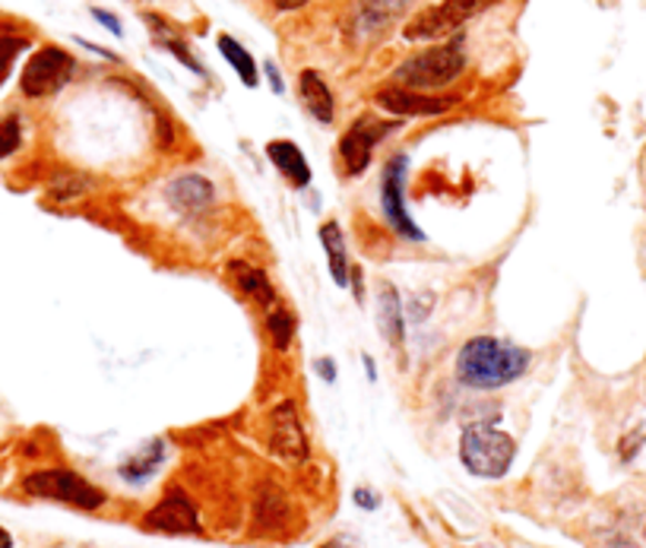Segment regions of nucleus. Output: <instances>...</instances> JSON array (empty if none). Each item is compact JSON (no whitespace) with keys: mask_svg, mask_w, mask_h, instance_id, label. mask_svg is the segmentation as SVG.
<instances>
[{"mask_svg":"<svg viewBox=\"0 0 646 548\" xmlns=\"http://www.w3.org/2000/svg\"><path fill=\"white\" fill-rule=\"evenodd\" d=\"M533 355L501 336H472L457 352V380L472 390H501L530 372Z\"/></svg>","mask_w":646,"mask_h":548,"instance_id":"f257e3e1","label":"nucleus"},{"mask_svg":"<svg viewBox=\"0 0 646 548\" xmlns=\"http://www.w3.org/2000/svg\"><path fill=\"white\" fill-rule=\"evenodd\" d=\"M463 70H466L463 39L453 35L450 42L431 44L419 54H412L409 61H402L397 67V73H393V83L406 89H419V92H434V89L450 87Z\"/></svg>","mask_w":646,"mask_h":548,"instance_id":"f03ea898","label":"nucleus"},{"mask_svg":"<svg viewBox=\"0 0 646 548\" xmlns=\"http://www.w3.org/2000/svg\"><path fill=\"white\" fill-rule=\"evenodd\" d=\"M516 457V440L494 428V422L466 425L460 435V460L479 479H504Z\"/></svg>","mask_w":646,"mask_h":548,"instance_id":"7ed1b4c3","label":"nucleus"},{"mask_svg":"<svg viewBox=\"0 0 646 548\" xmlns=\"http://www.w3.org/2000/svg\"><path fill=\"white\" fill-rule=\"evenodd\" d=\"M498 0H441L434 7H428L416 20L406 22L402 39L406 42H441L457 35L469 20H475L479 13H485Z\"/></svg>","mask_w":646,"mask_h":548,"instance_id":"20e7f679","label":"nucleus"},{"mask_svg":"<svg viewBox=\"0 0 646 548\" xmlns=\"http://www.w3.org/2000/svg\"><path fill=\"white\" fill-rule=\"evenodd\" d=\"M23 491L32 498H48V501H61V505L80 507V510H99L105 505V491L86 483L80 473L73 469H39L23 479Z\"/></svg>","mask_w":646,"mask_h":548,"instance_id":"39448f33","label":"nucleus"},{"mask_svg":"<svg viewBox=\"0 0 646 548\" xmlns=\"http://www.w3.org/2000/svg\"><path fill=\"white\" fill-rule=\"evenodd\" d=\"M402 128V121L397 118H375V114H361L349 124V131L339 136V159L346 175H365L371 169V159L380 143L397 133Z\"/></svg>","mask_w":646,"mask_h":548,"instance_id":"423d86ee","label":"nucleus"},{"mask_svg":"<svg viewBox=\"0 0 646 548\" xmlns=\"http://www.w3.org/2000/svg\"><path fill=\"white\" fill-rule=\"evenodd\" d=\"M406 169H409V155L393 153L387 159L383 172H380V210L387 225L406 239V242H424V232L416 225L409 206H406Z\"/></svg>","mask_w":646,"mask_h":548,"instance_id":"0eeeda50","label":"nucleus"},{"mask_svg":"<svg viewBox=\"0 0 646 548\" xmlns=\"http://www.w3.org/2000/svg\"><path fill=\"white\" fill-rule=\"evenodd\" d=\"M73 70H76V61L70 58L64 48L45 44L23 67L20 89H23L25 99H45V95H54V92H61V89L68 87Z\"/></svg>","mask_w":646,"mask_h":548,"instance_id":"6e6552de","label":"nucleus"},{"mask_svg":"<svg viewBox=\"0 0 646 548\" xmlns=\"http://www.w3.org/2000/svg\"><path fill=\"white\" fill-rule=\"evenodd\" d=\"M380 109L390 111L393 118H434V114H444L450 111L460 95H434V92H419V89L406 87H383L375 95Z\"/></svg>","mask_w":646,"mask_h":548,"instance_id":"1a4fd4ad","label":"nucleus"},{"mask_svg":"<svg viewBox=\"0 0 646 548\" xmlns=\"http://www.w3.org/2000/svg\"><path fill=\"white\" fill-rule=\"evenodd\" d=\"M143 529H150V532H165V536H194V532H201V517H197L194 501H191L181 488H172V491L143 517Z\"/></svg>","mask_w":646,"mask_h":548,"instance_id":"9d476101","label":"nucleus"},{"mask_svg":"<svg viewBox=\"0 0 646 548\" xmlns=\"http://www.w3.org/2000/svg\"><path fill=\"white\" fill-rule=\"evenodd\" d=\"M269 447L273 454H279L283 460L305 463L308 460V438L301 428V418L291 399H283L273 416H269Z\"/></svg>","mask_w":646,"mask_h":548,"instance_id":"9b49d317","label":"nucleus"},{"mask_svg":"<svg viewBox=\"0 0 646 548\" xmlns=\"http://www.w3.org/2000/svg\"><path fill=\"white\" fill-rule=\"evenodd\" d=\"M409 0H358L349 17V35L356 42H371L383 29H390L393 20L406 10Z\"/></svg>","mask_w":646,"mask_h":548,"instance_id":"f8f14e48","label":"nucleus"},{"mask_svg":"<svg viewBox=\"0 0 646 548\" xmlns=\"http://www.w3.org/2000/svg\"><path fill=\"white\" fill-rule=\"evenodd\" d=\"M165 194H168V203L178 210L181 216H201V213H206V210L216 203V187H213V181L197 175V172L172 177V184L165 187Z\"/></svg>","mask_w":646,"mask_h":548,"instance_id":"ddd939ff","label":"nucleus"},{"mask_svg":"<svg viewBox=\"0 0 646 548\" xmlns=\"http://www.w3.org/2000/svg\"><path fill=\"white\" fill-rule=\"evenodd\" d=\"M225 270H228L232 285H235L245 298H250L257 307L269 311L273 305H279V292H276V285L269 283V276L260 270V266L247 264V261H228Z\"/></svg>","mask_w":646,"mask_h":548,"instance_id":"4468645a","label":"nucleus"},{"mask_svg":"<svg viewBox=\"0 0 646 548\" xmlns=\"http://www.w3.org/2000/svg\"><path fill=\"white\" fill-rule=\"evenodd\" d=\"M267 159L273 162V169L289 181L291 187L305 191L311 184V162L298 150V143H291V140H269Z\"/></svg>","mask_w":646,"mask_h":548,"instance_id":"2eb2a0df","label":"nucleus"},{"mask_svg":"<svg viewBox=\"0 0 646 548\" xmlns=\"http://www.w3.org/2000/svg\"><path fill=\"white\" fill-rule=\"evenodd\" d=\"M298 99H301V105L305 111L311 114L314 121H320V124H334L336 118V99L330 87H327V80L317 73V70H301V77H298Z\"/></svg>","mask_w":646,"mask_h":548,"instance_id":"dca6fc26","label":"nucleus"},{"mask_svg":"<svg viewBox=\"0 0 646 548\" xmlns=\"http://www.w3.org/2000/svg\"><path fill=\"white\" fill-rule=\"evenodd\" d=\"M378 324L380 333L393 349H402L406 343V324H402V298L393 283H380L378 288Z\"/></svg>","mask_w":646,"mask_h":548,"instance_id":"f3484780","label":"nucleus"},{"mask_svg":"<svg viewBox=\"0 0 646 548\" xmlns=\"http://www.w3.org/2000/svg\"><path fill=\"white\" fill-rule=\"evenodd\" d=\"M317 239L324 244V254H327V264H330V276L339 288H349V247H346V235H342V225L336 220H327L317 229Z\"/></svg>","mask_w":646,"mask_h":548,"instance_id":"a211bd4d","label":"nucleus"},{"mask_svg":"<svg viewBox=\"0 0 646 548\" xmlns=\"http://www.w3.org/2000/svg\"><path fill=\"white\" fill-rule=\"evenodd\" d=\"M165 463V440H150L146 447H140L127 460L121 463V476L127 483H146L150 476H156V469Z\"/></svg>","mask_w":646,"mask_h":548,"instance_id":"6ab92c4d","label":"nucleus"},{"mask_svg":"<svg viewBox=\"0 0 646 548\" xmlns=\"http://www.w3.org/2000/svg\"><path fill=\"white\" fill-rule=\"evenodd\" d=\"M219 51H223V58L228 61V67L238 73V80H242L247 89H254L257 83H260V70H257V64H254L250 51H247L245 44L238 42V39H232V35H219Z\"/></svg>","mask_w":646,"mask_h":548,"instance_id":"aec40b11","label":"nucleus"},{"mask_svg":"<svg viewBox=\"0 0 646 548\" xmlns=\"http://www.w3.org/2000/svg\"><path fill=\"white\" fill-rule=\"evenodd\" d=\"M264 317H267V333L273 336V346L279 352H286L291 346V339H295V333H298V321H295V314H291L289 307L283 305H273L269 311H264Z\"/></svg>","mask_w":646,"mask_h":548,"instance_id":"412c9836","label":"nucleus"},{"mask_svg":"<svg viewBox=\"0 0 646 548\" xmlns=\"http://www.w3.org/2000/svg\"><path fill=\"white\" fill-rule=\"evenodd\" d=\"M143 20H146V22H150V26H153V35H156V42L162 44L165 51H172V54L178 58L181 64L191 67V70H194V73H201V77H203V73H206V70H203L201 61H194V54L187 51V44L181 42L178 35L172 32V26H168V22H162V20H158V17H153V13H150V17H143Z\"/></svg>","mask_w":646,"mask_h":548,"instance_id":"4be33fe9","label":"nucleus"},{"mask_svg":"<svg viewBox=\"0 0 646 548\" xmlns=\"http://www.w3.org/2000/svg\"><path fill=\"white\" fill-rule=\"evenodd\" d=\"M25 48H29L25 35H0V87L7 83V77L13 70V61L23 54Z\"/></svg>","mask_w":646,"mask_h":548,"instance_id":"5701e85b","label":"nucleus"},{"mask_svg":"<svg viewBox=\"0 0 646 548\" xmlns=\"http://www.w3.org/2000/svg\"><path fill=\"white\" fill-rule=\"evenodd\" d=\"M90 187H92L90 177L80 175V172H70V175H61L58 181H54V187H51V197L54 200H76V197H83Z\"/></svg>","mask_w":646,"mask_h":548,"instance_id":"b1692460","label":"nucleus"},{"mask_svg":"<svg viewBox=\"0 0 646 548\" xmlns=\"http://www.w3.org/2000/svg\"><path fill=\"white\" fill-rule=\"evenodd\" d=\"M20 146H23V124H20V118L17 114L0 118V159L13 155Z\"/></svg>","mask_w":646,"mask_h":548,"instance_id":"393cba45","label":"nucleus"},{"mask_svg":"<svg viewBox=\"0 0 646 548\" xmlns=\"http://www.w3.org/2000/svg\"><path fill=\"white\" fill-rule=\"evenodd\" d=\"M92 17L102 22V26H105L112 35H121V32H124V29H121V22H117V17H114V13H109V10H102V7H95V10H92Z\"/></svg>","mask_w":646,"mask_h":548,"instance_id":"a878e982","label":"nucleus"},{"mask_svg":"<svg viewBox=\"0 0 646 548\" xmlns=\"http://www.w3.org/2000/svg\"><path fill=\"white\" fill-rule=\"evenodd\" d=\"M349 285H352V295H356L358 305H365V276L358 266H349Z\"/></svg>","mask_w":646,"mask_h":548,"instance_id":"bb28decb","label":"nucleus"},{"mask_svg":"<svg viewBox=\"0 0 646 548\" xmlns=\"http://www.w3.org/2000/svg\"><path fill=\"white\" fill-rule=\"evenodd\" d=\"M314 368H317V374H320V377H324L327 384H334V380H336V362H334V358H317V365H314Z\"/></svg>","mask_w":646,"mask_h":548,"instance_id":"cd10ccee","label":"nucleus"},{"mask_svg":"<svg viewBox=\"0 0 646 548\" xmlns=\"http://www.w3.org/2000/svg\"><path fill=\"white\" fill-rule=\"evenodd\" d=\"M356 505L365 507V510H375V507L380 505L378 495H371L368 488H356Z\"/></svg>","mask_w":646,"mask_h":548,"instance_id":"c85d7f7f","label":"nucleus"},{"mask_svg":"<svg viewBox=\"0 0 646 548\" xmlns=\"http://www.w3.org/2000/svg\"><path fill=\"white\" fill-rule=\"evenodd\" d=\"M264 70H267V80H269V87H273V92H276V95H283V92H286V87H283V77H279V70H276V64L269 61V64L264 67Z\"/></svg>","mask_w":646,"mask_h":548,"instance_id":"c756f323","label":"nucleus"},{"mask_svg":"<svg viewBox=\"0 0 646 548\" xmlns=\"http://www.w3.org/2000/svg\"><path fill=\"white\" fill-rule=\"evenodd\" d=\"M308 0H276V7L279 10H298V7H305Z\"/></svg>","mask_w":646,"mask_h":548,"instance_id":"7c9ffc66","label":"nucleus"},{"mask_svg":"<svg viewBox=\"0 0 646 548\" xmlns=\"http://www.w3.org/2000/svg\"><path fill=\"white\" fill-rule=\"evenodd\" d=\"M361 362H365V368H368V380H375V377H378V368H375V362H371V355H365Z\"/></svg>","mask_w":646,"mask_h":548,"instance_id":"2f4dec72","label":"nucleus"},{"mask_svg":"<svg viewBox=\"0 0 646 548\" xmlns=\"http://www.w3.org/2000/svg\"><path fill=\"white\" fill-rule=\"evenodd\" d=\"M0 548H13V539H10V532L0 527Z\"/></svg>","mask_w":646,"mask_h":548,"instance_id":"473e14b6","label":"nucleus"},{"mask_svg":"<svg viewBox=\"0 0 646 548\" xmlns=\"http://www.w3.org/2000/svg\"><path fill=\"white\" fill-rule=\"evenodd\" d=\"M618 548H646V542L644 546H630V542H627V546H618Z\"/></svg>","mask_w":646,"mask_h":548,"instance_id":"72a5a7b5","label":"nucleus"},{"mask_svg":"<svg viewBox=\"0 0 646 548\" xmlns=\"http://www.w3.org/2000/svg\"><path fill=\"white\" fill-rule=\"evenodd\" d=\"M324 548H336V542H330V546H324Z\"/></svg>","mask_w":646,"mask_h":548,"instance_id":"f704fd0d","label":"nucleus"}]
</instances>
